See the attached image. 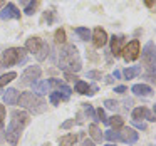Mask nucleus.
I'll return each mask as SVG.
<instances>
[{"label": "nucleus", "instance_id": "7", "mask_svg": "<svg viewBox=\"0 0 156 146\" xmlns=\"http://www.w3.org/2000/svg\"><path fill=\"white\" fill-rule=\"evenodd\" d=\"M41 76H42L41 66H37V64L29 66V67L24 71V74H22V84H32V82L39 81Z\"/></svg>", "mask_w": 156, "mask_h": 146}, {"label": "nucleus", "instance_id": "35", "mask_svg": "<svg viewBox=\"0 0 156 146\" xmlns=\"http://www.w3.org/2000/svg\"><path fill=\"white\" fill-rule=\"evenodd\" d=\"M4 121H5V106L0 104V129L4 128Z\"/></svg>", "mask_w": 156, "mask_h": 146}, {"label": "nucleus", "instance_id": "26", "mask_svg": "<svg viewBox=\"0 0 156 146\" xmlns=\"http://www.w3.org/2000/svg\"><path fill=\"white\" fill-rule=\"evenodd\" d=\"M74 32L79 35L81 41H89V39H91V30H89L87 27H76Z\"/></svg>", "mask_w": 156, "mask_h": 146}, {"label": "nucleus", "instance_id": "10", "mask_svg": "<svg viewBox=\"0 0 156 146\" xmlns=\"http://www.w3.org/2000/svg\"><path fill=\"white\" fill-rule=\"evenodd\" d=\"M108 32L104 30L102 27H96L94 30H92L91 34V41H92V45H94L96 49H101L104 47L106 44H108Z\"/></svg>", "mask_w": 156, "mask_h": 146}, {"label": "nucleus", "instance_id": "48", "mask_svg": "<svg viewBox=\"0 0 156 146\" xmlns=\"http://www.w3.org/2000/svg\"><path fill=\"white\" fill-rule=\"evenodd\" d=\"M45 146H49V144H45Z\"/></svg>", "mask_w": 156, "mask_h": 146}, {"label": "nucleus", "instance_id": "11", "mask_svg": "<svg viewBox=\"0 0 156 146\" xmlns=\"http://www.w3.org/2000/svg\"><path fill=\"white\" fill-rule=\"evenodd\" d=\"M118 136H119V141L126 143V144H134L139 139V133H136V129L133 128H121Z\"/></svg>", "mask_w": 156, "mask_h": 146}, {"label": "nucleus", "instance_id": "31", "mask_svg": "<svg viewBox=\"0 0 156 146\" xmlns=\"http://www.w3.org/2000/svg\"><path fill=\"white\" fill-rule=\"evenodd\" d=\"M54 19H55V15H54V12H52V10H45L44 15H42V20L47 22V25H51L52 22H54Z\"/></svg>", "mask_w": 156, "mask_h": 146}, {"label": "nucleus", "instance_id": "12", "mask_svg": "<svg viewBox=\"0 0 156 146\" xmlns=\"http://www.w3.org/2000/svg\"><path fill=\"white\" fill-rule=\"evenodd\" d=\"M109 41H111V52H109V54H112L114 57H121L122 47H124V44H126V37L122 34H119V35H112Z\"/></svg>", "mask_w": 156, "mask_h": 146}, {"label": "nucleus", "instance_id": "23", "mask_svg": "<svg viewBox=\"0 0 156 146\" xmlns=\"http://www.w3.org/2000/svg\"><path fill=\"white\" fill-rule=\"evenodd\" d=\"M14 79H17V72H7V74H2L0 76V87H4V86H7L9 82H12Z\"/></svg>", "mask_w": 156, "mask_h": 146}, {"label": "nucleus", "instance_id": "14", "mask_svg": "<svg viewBox=\"0 0 156 146\" xmlns=\"http://www.w3.org/2000/svg\"><path fill=\"white\" fill-rule=\"evenodd\" d=\"M42 44H44V41H42L41 37H35V35H34V37H29V39H27L24 49H25L27 52H32V54L35 55V54L39 52V49L42 47Z\"/></svg>", "mask_w": 156, "mask_h": 146}, {"label": "nucleus", "instance_id": "21", "mask_svg": "<svg viewBox=\"0 0 156 146\" xmlns=\"http://www.w3.org/2000/svg\"><path fill=\"white\" fill-rule=\"evenodd\" d=\"M89 134H91V138L94 139V141H98V143L102 141V131L99 129V126L96 124V123L89 124Z\"/></svg>", "mask_w": 156, "mask_h": 146}, {"label": "nucleus", "instance_id": "3", "mask_svg": "<svg viewBox=\"0 0 156 146\" xmlns=\"http://www.w3.org/2000/svg\"><path fill=\"white\" fill-rule=\"evenodd\" d=\"M17 104L20 106L24 111H30V112H34V114H41V112H44L45 108H47V102L44 101V98L34 94V92H29V91L22 92V94L19 96Z\"/></svg>", "mask_w": 156, "mask_h": 146}, {"label": "nucleus", "instance_id": "25", "mask_svg": "<svg viewBox=\"0 0 156 146\" xmlns=\"http://www.w3.org/2000/svg\"><path fill=\"white\" fill-rule=\"evenodd\" d=\"M39 7V0H29L27 5L24 7V14L25 15H34V12L37 10Z\"/></svg>", "mask_w": 156, "mask_h": 146}, {"label": "nucleus", "instance_id": "6", "mask_svg": "<svg viewBox=\"0 0 156 146\" xmlns=\"http://www.w3.org/2000/svg\"><path fill=\"white\" fill-rule=\"evenodd\" d=\"M141 61H143V64L148 67V71L149 72H154V62H156V57H154V42L153 41H149L148 44L143 47V51H141Z\"/></svg>", "mask_w": 156, "mask_h": 146}, {"label": "nucleus", "instance_id": "40", "mask_svg": "<svg viewBox=\"0 0 156 146\" xmlns=\"http://www.w3.org/2000/svg\"><path fill=\"white\" fill-rule=\"evenodd\" d=\"M133 124L136 126V128L138 129H146V124L144 123H139V121H133Z\"/></svg>", "mask_w": 156, "mask_h": 146}, {"label": "nucleus", "instance_id": "32", "mask_svg": "<svg viewBox=\"0 0 156 146\" xmlns=\"http://www.w3.org/2000/svg\"><path fill=\"white\" fill-rule=\"evenodd\" d=\"M84 106V109H86V114L89 116V118H92L94 121H98V118H96V112H94V109H92V104H82Z\"/></svg>", "mask_w": 156, "mask_h": 146}, {"label": "nucleus", "instance_id": "46", "mask_svg": "<svg viewBox=\"0 0 156 146\" xmlns=\"http://www.w3.org/2000/svg\"><path fill=\"white\" fill-rule=\"evenodd\" d=\"M106 146H116V144H112V143H109V144H106Z\"/></svg>", "mask_w": 156, "mask_h": 146}, {"label": "nucleus", "instance_id": "9", "mask_svg": "<svg viewBox=\"0 0 156 146\" xmlns=\"http://www.w3.org/2000/svg\"><path fill=\"white\" fill-rule=\"evenodd\" d=\"M131 118H133V121H139V119H146V121H151V123L156 121L154 112L149 111L148 108H144V106H138V108L133 109Z\"/></svg>", "mask_w": 156, "mask_h": 146}, {"label": "nucleus", "instance_id": "34", "mask_svg": "<svg viewBox=\"0 0 156 146\" xmlns=\"http://www.w3.org/2000/svg\"><path fill=\"white\" fill-rule=\"evenodd\" d=\"M87 79H94V81H99V79H102V74L99 71H89L87 72Z\"/></svg>", "mask_w": 156, "mask_h": 146}, {"label": "nucleus", "instance_id": "43", "mask_svg": "<svg viewBox=\"0 0 156 146\" xmlns=\"http://www.w3.org/2000/svg\"><path fill=\"white\" fill-rule=\"evenodd\" d=\"M5 4H7V0H0V10L5 7Z\"/></svg>", "mask_w": 156, "mask_h": 146}, {"label": "nucleus", "instance_id": "5", "mask_svg": "<svg viewBox=\"0 0 156 146\" xmlns=\"http://www.w3.org/2000/svg\"><path fill=\"white\" fill-rule=\"evenodd\" d=\"M139 54H141V44H139L138 39H133L128 44H124L121 57L124 59L126 62H134L136 59L139 57Z\"/></svg>", "mask_w": 156, "mask_h": 146}, {"label": "nucleus", "instance_id": "29", "mask_svg": "<svg viewBox=\"0 0 156 146\" xmlns=\"http://www.w3.org/2000/svg\"><path fill=\"white\" fill-rule=\"evenodd\" d=\"M102 138H106L108 141H114L118 143L119 141V136H118V131H112V129H108V131H104V134H102Z\"/></svg>", "mask_w": 156, "mask_h": 146}, {"label": "nucleus", "instance_id": "33", "mask_svg": "<svg viewBox=\"0 0 156 146\" xmlns=\"http://www.w3.org/2000/svg\"><path fill=\"white\" fill-rule=\"evenodd\" d=\"M96 118H98V121L101 123H108V118H106V112L102 108H98V111H96Z\"/></svg>", "mask_w": 156, "mask_h": 146}, {"label": "nucleus", "instance_id": "15", "mask_svg": "<svg viewBox=\"0 0 156 146\" xmlns=\"http://www.w3.org/2000/svg\"><path fill=\"white\" fill-rule=\"evenodd\" d=\"M19 96H20V92L17 91V89L14 87H9L7 91L4 92V102L7 106H15L19 101Z\"/></svg>", "mask_w": 156, "mask_h": 146}, {"label": "nucleus", "instance_id": "37", "mask_svg": "<svg viewBox=\"0 0 156 146\" xmlns=\"http://www.w3.org/2000/svg\"><path fill=\"white\" fill-rule=\"evenodd\" d=\"M72 126H74V119H67V121H64L61 124V128L62 129H69V128H72Z\"/></svg>", "mask_w": 156, "mask_h": 146}, {"label": "nucleus", "instance_id": "20", "mask_svg": "<svg viewBox=\"0 0 156 146\" xmlns=\"http://www.w3.org/2000/svg\"><path fill=\"white\" fill-rule=\"evenodd\" d=\"M77 139H79L77 134H74V133H69V134L62 136V138L59 139V146H76Z\"/></svg>", "mask_w": 156, "mask_h": 146}, {"label": "nucleus", "instance_id": "44", "mask_svg": "<svg viewBox=\"0 0 156 146\" xmlns=\"http://www.w3.org/2000/svg\"><path fill=\"white\" fill-rule=\"evenodd\" d=\"M19 2H20V5H24V7H25V5H27V2H29V0H19Z\"/></svg>", "mask_w": 156, "mask_h": 146}, {"label": "nucleus", "instance_id": "4", "mask_svg": "<svg viewBox=\"0 0 156 146\" xmlns=\"http://www.w3.org/2000/svg\"><path fill=\"white\" fill-rule=\"evenodd\" d=\"M25 57H27V51L24 47H9L4 52L2 64H4V67H10L19 62H25Z\"/></svg>", "mask_w": 156, "mask_h": 146}, {"label": "nucleus", "instance_id": "18", "mask_svg": "<svg viewBox=\"0 0 156 146\" xmlns=\"http://www.w3.org/2000/svg\"><path fill=\"white\" fill-rule=\"evenodd\" d=\"M32 91H34V94H37V96H45L47 94V91H49V84H47V81H35V82H32Z\"/></svg>", "mask_w": 156, "mask_h": 146}, {"label": "nucleus", "instance_id": "2", "mask_svg": "<svg viewBox=\"0 0 156 146\" xmlns=\"http://www.w3.org/2000/svg\"><path fill=\"white\" fill-rule=\"evenodd\" d=\"M59 67L64 72H79L82 69V61L74 44H64L59 51Z\"/></svg>", "mask_w": 156, "mask_h": 146}, {"label": "nucleus", "instance_id": "19", "mask_svg": "<svg viewBox=\"0 0 156 146\" xmlns=\"http://www.w3.org/2000/svg\"><path fill=\"white\" fill-rule=\"evenodd\" d=\"M139 74H141V66H129V67H126L121 72V76H124V79H128V81L138 77Z\"/></svg>", "mask_w": 156, "mask_h": 146}, {"label": "nucleus", "instance_id": "28", "mask_svg": "<svg viewBox=\"0 0 156 146\" xmlns=\"http://www.w3.org/2000/svg\"><path fill=\"white\" fill-rule=\"evenodd\" d=\"M76 92L77 94H87L89 92V84L86 81H76Z\"/></svg>", "mask_w": 156, "mask_h": 146}, {"label": "nucleus", "instance_id": "22", "mask_svg": "<svg viewBox=\"0 0 156 146\" xmlns=\"http://www.w3.org/2000/svg\"><path fill=\"white\" fill-rule=\"evenodd\" d=\"M67 96H62L61 92H57V91H52L51 94H49V101H51V104L52 106H57L61 101H67Z\"/></svg>", "mask_w": 156, "mask_h": 146}, {"label": "nucleus", "instance_id": "8", "mask_svg": "<svg viewBox=\"0 0 156 146\" xmlns=\"http://www.w3.org/2000/svg\"><path fill=\"white\" fill-rule=\"evenodd\" d=\"M22 14L15 4H5V7L0 10V19L2 20H20Z\"/></svg>", "mask_w": 156, "mask_h": 146}, {"label": "nucleus", "instance_id": "41", "mask_svg": "<svg viewBox=\"0 0 156 146\" xmlns=\"http://www.w3.org/2000/svg\"><path fill=\"white\" fill-rule=\"evenodd\" d=\"M144 4H146V7H153L154 5V0H144Z\"/></svg>", "mask_w": 156, "mask_h": 146}, {"label": "nucleus", "instance_id": "1", "mask_svg": "<svg viewBox=\"0 0 156 146\" xmlns=\"http://www.w3.org/2000/svg\"><path fill=\"white\" fill-rule=\"evenodd\" d=\"M29 121H30V116H29L27 111H24V109H15V111H12L7 131H5L7 133L5 138H7V141L10 143V144H17L19 143L22 131H24L25 126L29 124Z\"/></svg>", "mask_w": 156, "mask_h": 146}, {"label": "nucleus", "instance_id": "13", "mask_svg": "<svg viewBox=\"0 0 156 146\" xmlns=\"http://www.w3.org/2000/svg\"><path fill=\"white\" fill-rule=\"evenodd\" d=\"M47 84H49V87H54L57 92H61L62 96H71V92H72V89L69 87L67 84H64V82L61 81V79H55V77H52V79H49L47 81Z\"/></svg>", "mask_w": 156, "mask_h": 146}, {"label": "nucleus", "instance_id": "27", "mask_svg": "<svg viewBox=\"0 0 156 146\" xmlns=\"http://www.w3.org/2000/svg\"><path fill=\"white\" fill-rule=\"evenodd\" d=\"M66 39H67L66 30H64L62 27H59L57 30L54 32V41H55V44H62V45H64V44H66Z\"/></svg>", "mask_w": 156, "mask_h": 146}, {"label": "nucleus", "instance_id": "36", "mask_svg": "<svg viewBox=\"0 0 156 146\" xmlns=\"http://www.w3.org/2000/svg\"><path fill=\"white\" fill-rule=\"evenodd\" d=\"M64 77L67 79V81H74V82L79 81V77L76 74H72V72H64Z\"/></svg>", "mask_w": 156, "mask_h": 146}, {"label": "nucleus", "instance_id": "45", "mask_svg": "<svg viewBox=\"0 0 156 146\" xmlns=\"http://www.w3.org/2000/svg\"><path fill=\"white\" fill-rule=\"evenodd\" d=\"M2 69H4V64H2V61H0V71H2Z\"/></svg>", "mask_w": 156, "mask_h": 146}, {"label": "nucleus", "instance_id": "24", "mask_svg": "<svg viewBox=\"0 0 156 146\" xmlns=\"http://www.w3.org/2000/svg\"><path fill=\"white\" fill-rule=\"evenodd\" d=\"M49 49H51V47H49V44H45V42H44V44H42V47L39 49V52L35 54V59H37L39 62L45 61V59H47V55H49Z\"/></svg>", "mask_w": 156, "mask_h": 146}, {"label": "nucleus", "instance_id": "38", "mask_svg": "<svg viewBox=\"0 0 156 146\" xmlns=\"http://www.w3.org/2000/svg\"><path fill=\"white\" fill-rule=\"evenodd\" d=\"M114 92H118V94H124V92H128V87H126V86H116Z\"/></svg>", "mask_w": 156, "mask_h": 146}, {"label": "nucleus", "instance_id": "47", "mask_svg": "<svg viewBox=\"0 0 156 146\" xmlns=\"http://www.w3.org/2000/svg\"><path fill=\"white\" fill-rule=\"evenodd\" d=\"M2 92H4V91H2V87H0V94H2Z\"/></svg>", "mask_w": 156, "mask_h": 146}, {"label": "nucleus", "instance_id": "30", "mask_svg": "<svg viewBox=\"0 0 156 146\" xmlns=\"http://www.w3.org/2000/svg\"><path fill=\"white\" fill-rule=\"evenodd\" d=\"M104 106H106V109H111V111H118L119 102H118V101H114V99H106V101H104Z\"/></svg>", "mask_w": 156, "mask_h": 146}, {"label": "nucleus", "instance_id": "17", "mask_svg": "<svg viewBox=\"0 0 156 146\" xmlns=\"http://www.w3.org/2000/svg\"><path fill=\"white\" fill-rule=\"evenodd\" d=\"M106 124L111 126L112 131H119L121 128H124V118L119 116V114H114V116H111V118H108V123H106Z\"/></svg>", "mask_w": 156, "mask_h": 146}, {"label": "nucleus", "instance_id": "42", "mask_svg": "<svg viewBox=\"0 0 156 146\" xmlns=\"http://www.w3.org/2000/svg\"><path fill=\"white\" fill-rule=\"evenodd\" d=\"M112 77H116V79H121V71H114V74H112Z\"/></svg>", "mask_w": 156, "mask_h": 146}, {"label": "nucleus", "instance_id": "16", "mask_svg": "<svg viewBox=\"0 0 156 146\" xmlns=\"http://www.w3.org/2000/svg\"><path fill=\"white\" fill-rule=\"evenodd\" d=\"M131 92L134 96H143V98H148V96L153 94V89H151V86H148V84H134L131 87Z\"/></svg>", "mask_w": 156, "mask_h": 146}, {"label": "nucleus", "instance_id": "39", "mask_svg": "<svg viewBox=\"0 0 156 146\" xmlns=\"http://www.w3.org/2000/svg\"><path fill=\"white\" fill-rule=\"evenodd\" d=\"M82 146H96V144H94V141H92V139L86 138V139H82Z\"/></svg>", "mask_w": 156, "mask_h": 146}]
</instances>
